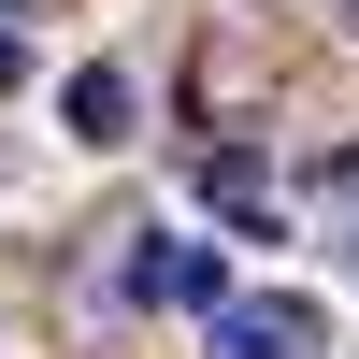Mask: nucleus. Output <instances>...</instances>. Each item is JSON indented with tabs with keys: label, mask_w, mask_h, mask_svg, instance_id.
Here are the masks:
<instances>
[{
	"label": "nucleus",
	"mask_w": 359,
	"mask_h": 359,
	"mask_svg": "<svg viewBox=\"0 0 359 359\" xmlns=\"http://www.w3.org/2000/svg\"><path fill=\"white\" fill-rule=\"evenodd\" d=\"M216 359H316V302H201Z\"/></svg>",
	"instance_id": "obj_1"
},
{
	"label": "nucleus",
	"mask_w": 359,
	"mask_h": 359,
	"mask_svg": "<svg viewBox=\"0 0 359 359\" xmlns=\"http://www.w3.org/2000/svg\"><path fill=\"white\" fill-rule=\"evenodd\" d=\"M144 302H172V316H201V302H230V273H216V245H144Z\"/></svg>",
	"instance_id": "obj_2"
},
{
	"label": "nucleus",
	"mask_w": 359,
	"mask_h": 359,
	"mask_svg": "<svg viewBox=\"0 0 359 359\" xmlns=\"http://www.w3.org/2000/svg\"><path fill=\"white\" fill-rule=\"evenodd\" d=\"M72 130H86V144L130 130V72H72Z\"/></svg>",
	"instance_id": "obj_3"
},
{
	"label": "nucleus",
	"mask_w": 359,
	"mask_h": 359,
	"mask_svg": "<svg viewBox=\"0 0 359 359\" xmlns=\"http://www.w3.org/2000/svg\"><path fill=\"white\" fill-rule=\"evenodd\" d=\"M15 72H29V57H15V29H0V86H15Z\"/></svg>",
	"instance_id": "obj_4"
}]
</instances>
